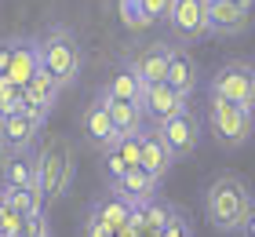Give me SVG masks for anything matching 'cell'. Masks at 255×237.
<instances>
[{
  "label": "cell",
  "mask_w": 255,
  "mask_h": 237,
  "mask_svg": "<svg viewBox=\"0 0 255 237\" xmlns=\"http://www.w3.org/2000/svg\"><path fill=\"white\" fill-rule=\"evenodd\" d=\"M95 99L106 106L110 121L117 124V132H121V135H142V132H146V113H142V106H138V102L113 99V95H110V91H102V88H99Z\"/></svg>",
  "instance_id": "14"
},
{
  "label": "cell",
  "mask_w": 255,
  "mask_h": 237,
  "mask_svg": "<svg viewBox=\"0 0 255 237\" xmlns=\"http://www.w3.org/2000/svg\"><path fill=\"white\" fill-rule=\"evenodd\" d=\"M208 95H219V99L241 102L255 110V69L252 62H223L215 69V77L208 80Z\"/></svg>",
  "instance_id": "5"
},
{
  "label": "cell",
  "mask_w": 255,
  "mask_h": 237,
  "mask_svg": "<svg viewBox=\"0 0 255 237\" xmlns=\"http://www.w3.org/2000/svg\"><path fill=\"white\" fill-rule=\"evenodd\" d=\"M44 121L48 117L37 110H15V113H0V142H4L7 153H33L37 139L44 132Z\"/></svg>",
  "instance_id": "7"
},
{
  "label": "cell",
  "mask_w": 255,
  "mask_h": 237,
  "mask_svg": "<svg viewBox=\"0 0 255 237\" xmlns=\"http://www.w3.org/2000/svg\"><path fill=\"white\" fill-rule=\"evenodd\" d=\"M40 47V69L59 80V88H73L80 80V69H84V51H80V40L73 37L69 26H51L44 37H37Z\"/></svg>",
  "instance_id": "3"
},
{
  "label": "cell",
  "mask_w": 255,
  "mask_h": 237,
  "mask_svg": "<svg viewBox=\"0 0 255 237\" xmlns=\"http://www.w3.org/2000/svg\"><path fill=\"white\" fill-rule=\"evenodd\" d=\"M117 15L124 22V29H149L153 22L146 18V11H142V0H117Z\"/></svg>",
  "instance_id": "23"
},
{
  "label": "cell",
  "mask_w": 255,
  "mask_h": 237,
  "mask_svg": "<svg viewBox=\"0 0 255 237\" xmlns=\"http://www.w3.org/2000/svg\"><path fill=\"white\" fill-rule=\"evenodd\" d=\"M252 69H255V62H252Z\"/></svg>",
  "instance_id": "36"
},
{
  "label": "cell",
  "mask_w": 255,
  "mask_h": 237,
  "mask_svg": "<svg viewBox=\"0 0 255 237\" xmlns=\"http://www.w3.org/2000/svg\"><path fill=\"white\" fill-rule=\"evenodd\" d=\"M0 197H4L18 216H29V212H40L44 208L40 194H33L29 186H4V183H0Z\"/></svg>",
  "instance_id": "22"
},
{
  "label": "cell",
  "mask_w": 255,
  "mask_h": 237,
  "mask_svg": "<svg viewBox=\"0 0 255 237\" xmlns=\"http://www.w3.org/2000/svg\"><path fill=\"white\" fill-rule=\"evenodd\" d=\"M168 58H171V44H142L128 55V69L142 80V84H153V80H164L168 73Z\"/></svg>",
  "instance_id": "12"
},
{
  "label": "cell",
  "mask_w": 255,
  "mask_h": 237,
  "mask_svg": "<svg viewBox=\"0 0 255 237\" xmlns=\"http://www.w3.org/2000/svg\"><path fill=\"white\" fill-rule=\"evenodd\" d=\"M164 80L171 88H175L179 95H190L197 91V62L182 51V47H171V58H168V73H164Z\"/></svg>",
  "instance_id": "18"
},
{
  "label": "cell",
  "mask_w": 255,
  "mask_h": 237,
  "mask_svg": "<svg viewBox=\"0 0 255 237\" xmlns=\"http://www.w3.org/2000/svg\"><path fill=\"white\" fill-rule=\"evenodd\" d=\"M33 172H37V183L29 190L40 194L44 208L62 201L73 186V175H77V164H73V146H69L66 135H48L44 146L33 153Z\"/></svg>",
  "instance_id": "2"
},
{
  "label": "cell",
  "mask_w": 255,
  "mask_h": 237,
  "mask_svg": "<svg viewBox=\"0 0 255 237\" xmlns=\"http://www.w3.org/2000/svg\"><path fill=\"white\" fill-rule=\"evenodd\" d=\"M15 237H22V234H15Z\"/></svg>",
  "instance_id": "35"
},
{
  "label": "cell",
  "mask_w": 255,
  "mask_h": 237,
  "mask_svg": "<svg viewBox=\"0 0 255 237\" xmlns=\"http://www.w3.org/2000/svg\"><path fill=\"white\" fill-rule=\"evenodd\" d=\"M80 128H84L88 142H91V146H99V150H106V146H113V142L121 139L117 124L110 121L106 106H102L99 99H91V106H84V113H80Z\"/></svg>",
  "instance_id": "15"
},
{
  "label": "cell",
  "mask_w": 255,
  "mask_h": 237,
  "mask_svg": "<svg viewBox=\"0 0 255 237\" xmlns=\"http://www.w3.org/2000/svg\"><path fill=\"white\" fill-rule=\"evenodd\" d=\"M22 237H55L51 234V223H48V212H29L26 219H22Z\"/></svg>",
  "instance_id": "25"
},
{
  "label": "cell",
  "mask_w": 255,
  "mask_h": 237,
  "mask_svg": "<svg viewBox=\"0 0 255 237\" xmlns=\"http://www.w3.org/2000/svg\"><path fill=\"white\" fill-rule=\"evenodd\" d=\"M22 95H26V106H29V110L51 117V110L59 106L62 88H59V80H55L48 69H37V73H33L26 84H22Z\"/></svg>",
  "instance_id": "16"
},
{
  "label": "cell",
  "mask_w": 255,
  "mask_h": 237,
  "mask_svg": "<svg viewBox=\"0 0 255 237\" xmlns=\"http://www.w3.org/2000/svg\"><path fill=\"white\" fill-rule=\"evenodd\" d=\"M138 106H142V113H146V124L153 128L160 121H168V117H175L179 110H186L190 99H186V95H179L168 80H153V84H142Z\"/></svg>",
  "instance_id": "9"
},
{
  "label": "cell",
  "mask_w": 255,
  "mask_h": 237,
  "mask_svg": "<svg viewBox=\"0 0 255 237\" xmlns=\"http://www.w3.org/2000/svg\"><path fill=\"white\" fill-rule=\"evenodd\" d=\"M168 7H171V0H142V11H146V18H149V22L168 18Z\"/></svg>",
  "instance_id": "29"
},
{
  "label": "cell",
  "mask_w": 255,
  "mask_h": 237,
  "mask_svg": "<svg viewBox=\"0 0 255 237\" xmlns=\"http://www.w3.org/2000/svg\"><path fill=\"white\" fill-rule=\"evenodd\" d=\"M252 26V7L237 0H208V37H241Z\"/></svg>",
  "instance_id": "10"
},
{
  "label": "cell",
  "mask_w": 255,
  "mask_h": 237,
  "mask_svg": "<svg viewBox=\"0 0 255 237\" xmlns=\"http://www.w3.org/2000/svg\"><path fill=\"white\" fill-rule=\"evenodd\" d=\"M22 219H26V216H18V212L11 208L4 197H0V237H15V234H22Z\"/></svg>",
  "instance_id": "26"
},
{
  "label": "cell",
  "mask_w": 255,
  "mask_h": 237,
  "mask_svg": "<svg viewBox=\"0 0 255 237\" xmlns=\"http://www.w3.org/2000/svg\"><path fill=\"white\" fill-rule=\"evenodd\" d=\"M102 164H106V175H110V179H117V175H124V172H128V164L117 157V150H113V146L102 150Z\"/></svg>",
  "instance_id": "28"
},
{
  "label": "cell",
  "mask_w": 255,
  "mask_h": 237,
  "mask_svg": "<svg viewBox=\"0 0 255 237\" xmlns=\"http://www.w3.org/2000/svg\"><path fill=\"white\" fill-rule=\"evenodd\" d=\"M91 216L95 219H102L110 230H121V227H128V216H131V205H128L124 197H117V194H102L95 205H91Z\"/></svg>",
  "instance_id": "20"
},
{
  "label": "cell",
  "mask_w": 255,
  "mask_h": 237,
  "mask_svg": "<svg viewBox=\"0 0 255 237\" xmlns=\"http://www.w3.org/2000/svg\"><path fill=\"white\" fill-rule=\"evenodd\" d=\"M138 164H142L146 172H153L157 179H164L171 172V164H175V153L168 150V142L157 135V128H146L142 132V153H138Z\"/></svg>",
  "instance_id": "17"
},
{
  "label": "cell",
  "mask_w": 255,
  "mask_h": 237,
  "mask_svg": "<svg viewBox=\"0 0 255 237\" xmlns=\"http://www.w3.org/2000/svg\"><path fill=\"white\" fill-rule=\"evenodd\" d=\"M160 237H193V227H190V219L182 216L179 208H171L168 223H164V227H160Z\"/></svg>",
  "instance_id": "27"
},
{
  "label": "cell",
  "mask_w": 255,
  "mask_h": 237,
  "mask_svg": "<svg viewBox=\"0 0 255 237\" xmlns=\"http://www.w3.org/2000/svg\"><path fill=\"white\" fill-rule=\"evenodd\" d=\"M4 157H7V150H4V142H0V164H4Z\"/></svg>",
  "instance_id": "33"
},
{
  "label": "cell",
  "mask_w": 255,
  "mask_h": 237,
  "mask_svg": "<svg viewBox=\"0 0 255 237\" xmlns=\"http://www.w3.org/2000/svg\"><path fill=\"white\" fill-rule=\"evenodd\" d=\"M0 183L4 186H33L37 172H33V157L29 153H7L0 164Z\"/></svg>",
  "instance_id": "19"
},
{
  "label": "cell",
  "mask_w": 255,
  "mask_h": 237,
  "mask_svg": "<svg viewBox=\"0 0 255 237\" xmlns=\"http://www.w3.org/2000/svg\"><path fill=\"white\" fill-rule=\"evenodd\" d=\"M157 186H160L157 175H153V172H146L142 164H135V168H128L124 175L110 179V194L124 197L128 205H142V201H149V197L157 194Z\"/></svg>",
  "instance_id": "13"
},
{
  "label": "cell",
  "mask_w": 255,
  "mask_h": 237,
  "mask_svg": "<svg viewBox=\"0 0 255 237\" xmlns=\"http://www.w3.org/2000/svg\"><path fill=\"white\" fill-rule=\"evenodd\" d=\"M208 128L223 150H241L255 135V110L219 95H208Z\"/></svg>",
  "instance_id": "4"
},
{
  "label": "cell",
  "mask_w": 255,
  "mask_h": 237,
  "mask_svg": "<svg viewBox=\"0 0 255 237\" xmlns=\"http://www.w3.org/2000/svg\"><path fill=\"white\" fill-rule=\"evenodd\" d=\"M40 69V47L37 37H7L0 40V77L11 84H26V80Z\"/></svg>",
  "instance_id": "6"
},
{
  "label": "cell",
  "mask_w": 255,
  "mask_h": 237,
  "mask_svg": "<svg viewBox=\"0 0 255 237\" xmlns=\"http://www.w3.org/2000/svg\"><path fill=\"white\" fill-rule=\"evenodd\" d=\"M252 212H255V194L241 175L223 172L204 186V216L219 234H237Z\"/></svg>",
  "instance_id": "1"
},
{
  "label": "cell",
  "mask_w": 255,
  "mask_h": 237,
  "mask_svg": "<svg viewBox=\"0 0 255 237\" xmlns=\"http://www.w3.org/2000/svg\"><path fill=\"white\" fill-rule=\"evenodd\" d=\"M15 110H26V95H22L18 84L0 77V113H15Z\"/></svg>",
  "instance_id": "24"
},
{
  "label": "cell",
  "mask_w": 255,
  "mask_h": 237,
  "mask_svg": "<svg viewBox=\"0 0 255 237\" xmlns=\"http://www.w3.org/2000/svg\"><path fill=\"white\" fill-rule=\"evenodd\" d=\"M157 128V135L168 142V150L175 153V161L179 157H190V153L201 146V121H197V113L190 110H179L175 117H168V121H160L153 124Z\"/></svg>",
  "instance_id": "8"
},
{
  "label": "cell",
  "mask_w": 255,
  "mask_h": 237,
  "mask_svg": "<svg viewBox=\"0 0 255 237\" xmlns=\"http://www.w3.org/2000/svg\"><path fill=\"white\" fill-rule=\"evenodd\" d=\"M84 237H113V230H110V227H106L102 219H95V216L88 212V223H84Z\"/></svg>",
  "instance_id": "30"
},
{
  "label": "cell",
  "mask_w": 255,
  "mask_h": 237,
  "mask_svg": "<svg viewBox=\"0 0 255 237\" xmlns=\"http://www.w3.org/2000/svg\"><path fill=\"white\" fill-rule=\"evenodd\" d=\"M113 237H138L131 227H121V230H113Z\"/></svg>",
  "instance_id": "32"
},
{
  "label": "cell",
  "mask_w": 255,
  "mask_h": 237,
  "mask_svg": "<svg viewBox=\"0 0 255 237\" xmlns=\"http://www.w3.org/2000/svg\"><path fill=\"white\" fill-rule=\"evenodd\" d=\"M102 91H110L113 99H128V102H138V95H142V80H138L131 69H117L106 84H102Z\"/></svg>",
  "instance_id": "21"
},
{
  "label": "cell",
  "mask_w": 255,
  "mask_h": 237,
  "mask_svg": "<svg viewBox=\"0 0 255 237\" xmlns=\"http://www.w3.org/2000/svg\"><path fill=\"white\" fill-rule=\"evenodd\" d=\"M237 4H248V7H252V4H255V0H237Z\"/></svg>",
  "instance_id": "34"
},
{
  "label": "cell",
  "mask_w": 255,
  "mask_h": 237,
  "mask_svg": "<svg viewBox=\"0 0 255 237\" xmlns=\"http://www.w3.org/2000/svg\"><path fill=\"white\" fill-rule=\"evenodd\" d=\"M168 26L182 40H204L208 37V0H171Z\"/></svg>",
  "instance_id": "11"
},
{
  "label": "cell",
  "mask_w": 255,
  "mask_h": 237,
  "mask_svg": "<svg viewBox=\"0 0 255 237\" xmlns=\"http://www.w3.org/2000/svg\"><path fill=\"white\" fill-rule=\"evenodd\" d=\"M237 237H255V212L241 223V230H237Z\"/></svg>",
  "instance_id": "31"
}]
</instances>
